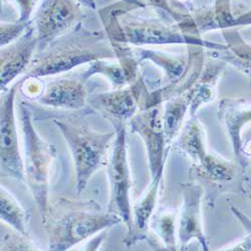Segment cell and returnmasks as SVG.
Instances as JSON below:
<instances>
[{"label": "cell", "mask_w": 251, "mask_h": 251, "mask_svg": "<svg viewBox=\"0 0 251 251\" xmlns=\"http://www.w3.org/2000/svg\"><path fill=\"white\" fill-rule=\"evenodd\" d=\"M32 25V20L29 23H1L0 26V47L4 48L22 36L27 28Z\"/></svg>", "instance_id": "d6986e66"}, {"label": "cell", "mask_w": 251, "mask_h": 251, "mask_svg": "<svg viewBox=\"0 0 251 251\" xmlns=\"http://www.w3.org/2000/svg\"><path fill=\"white\" fill-rule=\"evenodd\" d=\"M158 230L162 239L169 248H175V219L171 214H165L158 220Z\"/></svg>", "instance_id": "ffe728a7"}, {"label": "cell", "mask_w": 251, "mask_h": 251, "mask_svg": "<svg viewBox=\"0 0 251 251\" xmlns=\"http://www.w3.org/2000/svg\"><path fill=\"white\" fill-rule=\"evenodd\" d=\"M113 126L116 129V137L108 162L110 199L107 210L122 219L129 235L132 231V177L127 155V129L122 123Z\"/></svg>", "instance_id": "5b68a950"}, {"label": "cell", "mask_w": 251, "mask_h": 251, "mask_svg": "<svg viewBox=\"0 0 251 251\" xmlns=\"http://www.w3.org/2000/svg\"><path fill=\"white\" fill-rule=\"evenodd\" d=\"M52 122L70 148L75 170L76 194L79 196L103 165L116 132L99 133L93 130L83 115L62 116L52 119Z\"/></svg>", "instance_id": "3957f363"}, {"label": "cell", "mask_w": 251, "mask_h": 251, "mask_svg": "<svg viewBox=\"0 0 251 251\" xmlns=\"http://www.w3.org/2000/svg\"><path fill=\"white\" fill-rule=\"evenodd\" d=\"M20 91L25 97L30 99H36V100L43 95L45 89L44 83L40 81L39 77H24L20 80Z\"/></svg>", "instance_id": "44dd1931"}, {"label": "cell", "mask_w": 251, "mask_h": 251, "mask_svg": "<svg viewBox=\"0 0 251 251\" xmlns=\"http://www.w3.org/2000/svg\"><path fill=\"white\" fill-rule=\"evenodd\" d=\"M88 106L112 124H125L136 115L139 99L134 88L130 86L92 95L89 97Z\"/></svg>", "instance_id": "8fae6325"}, {"label": "cell", "mask_w": 251, "mask_h": 251, "mask_svg": "<svg viewBox=\"0 0 251 251\" xmlns=\"http://www.w3.org/2000/svg\"><path fill=\"white\" fill-rule=\"evenodd\" d=\"M20 81L1 95L0 129H1V180L13 179L25 182L23 153L19 147L15 119V98Z\"/></svg>", "instance_id": "8992f818"}, {"label": "cell", "mask_w": 251, "mask_h": 251, "mask_svg": "<svg viewBox=\"0 0 251 251\" xmlns=\"http://www.w3.org/2000/svg\"><path fill=\"white\" fill-rule=\"evenodd\" d=\"M76 1L80 5H83V6L88 7V8H91V9H96L97 8L96 0H76Z\"/></svg>", "instance_id": "603a6c76"}, {"label": "cell", "mask_w": 251, "mask_h": 251, "mask_svg": "<svg viewBox=\"0 0 251 251\" xmlns=\"http://www.w3.org/2000/svg\"><path fill=\"white\" fill-rule=\"evenodd\" d=\"M163 168H161L154 176L153 183L151 184L148 191L137 201L132 209V231L129 235H126L124 240L127 246L133 245L136 241L143 239L148 229L149 220L154 212L156 206L159 185L162 177Z\"/></svg>", "instance_id": "4fadbf2b"}, {"label": "cell", "mask_w": 251, "mask_h": 251, "mask_svg": "<svg viewBox=\"0 0 251 251\" xmlns=\"http://www.w3.org/2000/svg\"><path fill=\"white\" fill-rule=\"evenodd\" d=\"M96 75H100L106 77L110 81L113 89H121L130 85L127 71L117 57L102 58L91 62L88 69L80 74V76L83 80L88 81Z\"/></svg>", "instance_id": "5bb4252c"}, {"label": "cell", "mask_w": 251, "mask_h": 251, "mask_svg": "<svg viewBox=\"0 0 251 251\" xmlns=\"http://www.w3.org/2000/svg\"><path fill=\"white\" fill-rule=\"evenodd\" d=\"M124 1H125V0H124Z\"/></svg>", "instance_id": "cb8c5ba5"}, {"label": "cell", "mask_w": 251, "mask_h": 251, "mask_svg": "<svg viewBox=\"0 0 251 251\" xmlns=\"http://www.w3.org/2000/svg\"><path fill=\"white\" fill-rule=\"evenodd\" d=\"M184 203L179 221V238L182 244H187L196 238L204 243V235L201 224V198L202 189L198 185L188 184L183 190Z\"/></svg>", "instance_id": "7c38bea8"}, {"label": "cell", "mask_w": 251, "mask_h": 251, "mask_svg": "<svg viewBox=\"0 0 251 251\" xmlns=\"http://www.w3.org/2000/svg\"><path fill=\"white\" fill-rule=\"evenodd\" d=\"M0 217L1 221L5 222L17 231L28 235L27 224L30 219L29 211L18 203L13 195L7 191L1 185L0 189Z\"/></svg>", "instance_id": "9a60e30c"}, {"label": "cell", "mask_w": 251, "mask_h": 251, "mask_svg": "<svg viewBox=\"0 0 251 251\" xmlns=\"http://www.w3.org/2000/svg\"><path fill=\"white\" fill-rule=\"evenodd\" d=\"M14 3L15 8L18 11L17 22L20 23H29L31 22V15L35 7V0H11Z\"/></svg>", "instance_id": "7402d4cb"}, {"label": "cell", "mask_w": 251, "mask_h": 251, "mask_svg": "<svg viewBox=\"0 0 251 251\" xmlns=\"http://www.w3.org/2000/svg\"><path fill=\"white\" fill-rule=\"evenodd\" d=\"M0 250H38L29 235L23 234L1 221V244Z\"/></svg>", "instance_id": "ac0fdd59"}, {"label": "cell", "mask_w": 251, "mask_h": 251, "mask_svg": "<svg viewBox=\"0 0 251 251\" xmlns=\"http://www.w3.org/2000/svg\"><path fill=\"white\" fill-rule=\"evenodd\" d=\"M130 126L133 132L141 136L147 147L150 170L154 176L162 168L164 142L166 139L163 116H161L157 108L146 109L131 119Z\"/></svg>", "instance_id": "30bf717a"}, {"label": "cell", "mask_w": 251, "mask_h": 251, "mask_svg": "<svg viewBox=\"0 0 251 251\" xmlns=\"http://www.w3.org/2000/svg\"><path fill=\"white\" fill-rule=\"evenodd\" d=\"M191 98L192 96L175 100L167 106L163 116V125L167 142H170L178 132Z\"/></svg>", "instance_id": "2e32d148"}, {"label": "cell", "mask_w": 251, "mask_h": 251, "mask_svg": "<svg viewBox=\"0 0 251 251\" xmlns=\"http://www.w3.org/2000/svg\"><path fill=\"white\" fill-rule=\"evenodd\" d=\"M19 120L23 132V158L25 183L30 190L40 217L43 218L50 203V183L56 148L40 137L35 130L32 112L26 101L18 102Z\"/></svg>", "instance_id": "277c9868"}, {"label": "cell", "mask_w": 251, "mask_h": 251, "mask_svg": "<svg viewBox=\"0 0 251 251\" xmlns=\"http://www.w3.org/2000/svg\"><path fill=\"white\" fill-rule=\"evenodd\" d=\"M38 48V38L32 25L14 43L1 48L0 52V89L1 93L8 89L20 75L28 70Z\"/></svg>", "instance_id": "ba28073f"}, {"label": "cell", "mask_w": 251, "mask_h": 251, "mask_svg": "<svg viewBox=\"0 0 251 251\" xmlns=\"http://www.w3.org/2000/svg\"><path fill=\"white\" fill-rule=\"evenodd\" d=\"M181 146L195 162L200 163L205 157L204 143H203V134L201 127L197 122H191L186 129Z\"/></svg>", "instance_id": "e0dca14e"}, {"label": "cell", "mask_w": 251, "mask_h": 251, "mask_svg": "<svg viewBox=\"0 0 251 251\" xmlns=\"http://www.w3.org/2000/svg\"><path fill=\"white\" fill-rule=\"evenodd\" d=\"M86 82L80 75L50 80L37 101L54 109L70 112L82 111L87 108L90 97Z\"/></svg>", "instance_id": "9c48e42d"}, {"label": "cell", "mask_w": 251, "mask_h": 251, "mask_svg": "<svg viewBox=\"0 0 251 251\" xmlns=\"http://www.w3.org/2000/svg\"><path fill=\"white\" fill-rule=\"evenodd\" d=\"M81 10L76 0H41L33 16L38 50H45L80 23Z\"/></svg>", "instance_id": "52a82bcc"}, {"label": "cell", "mask_w": 251, "mask_h": 251, "mask_svg": "<svg viewBox=\"0 0 251 251\" xmlns=\"http://www.w3.org/2000/svg\"><path fill=\"white\" fill-rule=\"evenodd\" d=\"M41 223L48 234L49 248L65 251L123 221L95 200L56 197L50 199Z\"/></svg>", "instance_id": "6da1fadb"}, {"label": "cell", "mask_w": 251, "mask_h": 251, "mask_svg": "<svg viewBox=\"0 0 251 251\" xmlns=\"http://www.w3.org/2000/svg\"><path fill=\"white\" fill-rule=\"evenodd\" d=\"M102 58H116L107 32L89 30L79 23L45 50H38L25 77L41 78L69 73Z\"/></svg>", "instance_id": "7a4b0ae2"}]
</instances>
